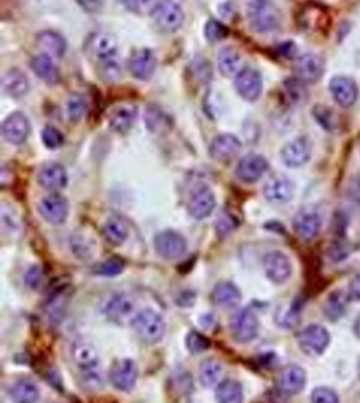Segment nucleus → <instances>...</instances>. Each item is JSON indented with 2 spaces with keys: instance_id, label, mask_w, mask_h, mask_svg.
Wrapping results in <instances>:
<instances>
[{
  "instance_id": "nucleus-27",
  "label": "nucleus",
  "mask_w": 360,
  "mask_h": 403,
  "mask_svg": "<svg viewBox=\"0 0 360 403\" xmlns=\"http://www.w3.org/2000/svg\"><path fill=\"white\" fill-rule=\"evenodd\" d=\"M1 86L4 93L12 98L25 96L30 90V82L27 74L19 69H10L1 78Z\"/></svg>"
},
{
  "instance_id": "nucleus-52",
  "label": "nucleus",
  "mask_w": 360,
  "mask_h": 403,
  "mask_svg": "<svg viewBox=\"0 0 360 403\" xmlns=\"http://www.w3.org/2000/svg\"><path fill=\"white\" fill-rule=\"evenodd\" d=\"M41 278H43V273L39 269V266H31L25 274V285L30 289H37L41 283Z\"/></svg>"
},
{
  "instance_id": "nucleus-1",
  "label": "nucleus",
  "mask_w": 360,
  "mask_h": 403,
  "mask_svg": "<svg viewBox=\"0 0 360 403\" xmlns=\"http://www.w3.org/2000/svg\"><path fill=\"white\" fill-rule=\"evenodd\" d=\"M246 15L251 29L256 34H271L281 24V12L273 0H251Z\"/></svg>"
},
{
  "instance_id": "nucleus-46",
  "label": "nucleus",
  "mask_w": 360,
  "mask_h": 403,
  "mask_svg": "<svg viewBox=\"0 0 360 403\" xmlns=\"http://www.w3.org/2000/svg\"><path fill=\"white\" fill-rule=\"evenodd\" d=\"M351 248L349 243L342 240H335L327 247V256L332 262H342L349 256Z\"/></svg>"
},
{
  "instance_id": "nucleus-17",
  "label": "nucleus",
  "mask_w": 360,
  "mask_h": 403,
  "mask_svg": "<svg viewBox=\"0 0 360 403\" xmlns=\"http://www.w3.org/2000/svg\"><path fill=\"white\" fill-rule=\"evenodd\" d=\"M242 143L232 133L218 135L209 145V155L219 163H229L240 153Z\"/></svg>"
},
{
  "instance_id": "nucleus-23",
  "label": "nucleus",
  "mask_w": 360,
  "mask_h": 403,
  "mask_svg": "<svg viewBox=\"0 0 360 403\" xmlns=\"http://www.w3.org/2000/svg\"><path fill=\"white\" fill-rule=\"evenodd\" d=\"M30 122L22 112H12L1 124V133L11 144H22L30 135Z\"/></svg>"
},
{
  "instance_id": "nucleus-13",
  "label": "nucleus",
  "mask_w": 360,
  "mask_h": 403,
  "mask_svg": "<svg viewBox=\"0 0 360 403\" xmlns=\"http://www.w3.org/2000/svg\"><path fill=\"white\" fill-rule=\"evenodd\" d=\"M234 86L242 100L253 103L260 98L264 83L259 71L251 67H244L235 77Z\"/></svg>"
},
{
  "instance_id": "nucleus-34",
  "label": "nucleus",
  "mask_w": 360,
  "mask_h": 403,
  "mask_svg": "<svg viewBox=\"0 0 360 403\" xmlns=\"http://www.w3.org/2000/svg\"><path fill=\"white\" fill-rule=\"evenodd\" d=\"M102 233L110 245H121L128 238L129 230L122 219H119V217H112L105 222Z\"/></svg>"
},
{
  "instance_id": "nucleus-53",
  "label": "nucleus",
  "mask_w": 360,
  "mask_h": 403,
  "mask_svg": "<svg viewBox=\"0 0 360 403\" xmlns=\"http://www.w3.org/2000/svg\"><path fill=\"white\" fill-rule=\"evenodd\" d=\"M83 11L88 13H97L100 12L105 5V0H74Z\"/></svg>"
},
{
  "instance_id": "nucleus-48",
  "label": "nucleus",
  "mask_w": 360,
  "mask_h": 403,
  "mask_svg": "<svg viewBox=\"0 0 360 403\" xmlns=\"http://www.w3.org/2000/svg\"><path fill=\"white\" fill-rule=\"evenodd\" d=\"M186 344L188 350L193 354L206 352L211 347V342H209L208 339L202 334L197 333V332H190L188 334Z\"/></svg>"
},
{
  "instance_id": "nucleus-54",
  "label": "nucleus",
  "mask_w": 360,
  "mask_h": 403,
  "mask_svg": "<svg viewBox=\"0 0 360 403\" xmlns=\"http://www.w3.org/2000/svg\"><path fill=\"white\" fill-rule=\"evenodd\" d=\"M349 297L351 300L360 302V274L356 275L349 282Z\"/></svg>"
},
{
  "instance_id": "nucleus-33",
  "label": "nucleus",
  "mask_w": 360,
  "mask_h": 403,
  "mask_svg": "<svg viewBox=\"0 0 360 403\" xmlns=\"http://www.w3.org/2000/svg\"><path fill=\"white\" fill-rule=\"evenodd\" d=\"M215 396L218 403H244L242 385L235 380L220 382Z\"/></svg>"
},
{
  "instance_id": "nucleus-18",
  "label": "nucleus",
  "mask_w": 360,
  "mask_h": 403,
  "mask_svg": "<svg viewBox=\"0 0 360 403\" xmlns=\"http://www.w3.org/2000/svg\"><path fill=\"white\" fill-rule=\"evenodd\" d=\"M157 60L155 53L149 48H138L128 60V69L133 77L138 81H149L155 74Z\"/></svg>"
},
{
  "instance_id": "nucleus-26",
  "label": "nucleus",
  "mask_w": 360,
  "mask_h": 403,
  "mask_svg": "<svg viewBox=\"0 0 360 403\" xmlns=\"http://www.w3.org/2000/svg\"><path fill=\"white\" fill-rule=\"evenodd\" d=\"M241 292L232 282L222 281L213 289L212 301L216 307L232 309L238 307L241 302Z\"/></svg>"
},
{
  "instance_id": "nucleus-30",
  "label": "nucleus",
  "mask_w": 360,
  "mask_h": 403,
  "mask_svg": "<svg viewBox=\"0 0 360 403\" xmlns=\"http://www.w3.org/2000/svg\"><path fill=\"white\" fill-rule=\"evenodd\" d=\"M218 67L220 74L225 77H236L242 67L241 55L238 50L232 46L221 48L218 55Z\"/></svg>"
},
{
  "instance_id": "nucleus-16",
  "label": "nucleus",
  "mask_w": 360,
  "mask_h": 403,
  "mask_svg": "<svg viewBox=\"0 0 360 403\" xmlns=\"http://www.w3.org/2000/svg\"><path fill=\"white\" fill-rule=\"evenodd\" d=\"M138 369L136 363L129 359H119L112 363L109 378L112 385L121 392H131L138 381Z\"/></svg>"
},
{
  "instance_id": "nucleus-22",
  "label": "nucleus",
  "mask_w": 360,
  "mask_h": 403,
  "mask_svg": "<svg viewBox=\"0 0 360 403\" xmlns=\"http://www.w3.org/2000/svg\"><path fill=\"white\" fill-rule=\"evenodd\" d=\"M215 207V195L208 185H199L194 189L188 204V210L194 219H207L213 214Z\"/></svg>"
},
{
  "instance_id": "nucleus-31",
  "label": "nucleus",
  "mask_w": 360,
  "mask_h": 403,
  "mask_svg": "<svg viewBox=\"0 0 360 403\" xmlns=\"http://www.w3.org/2000/svg\"><path fill=\"white\" fill-rule=\"evenodd\" d=\"M136 116L138 107L134 105H119L109 116V125L115 132H126L136 121Z\"/></svg>"
},
{
  "instance_id": "nucleus-19",
  "label": "nucleus",
  "mask_w": 360,
  "mask_h": 403,
  "mask_svg": "<svg viewBox=\"0 0 360 403\" xmlns=\"http://www.w3.org/2000/svg\"><path fill=\"white\" fill-rule=\"evenodd\" d=\"M38 212L50 224H62L69 216V203L60 193H50L38 204Z\"/></svg>"
},
{
  "instance_id": "nucleus-44",
  "label": "nucleus",
  "mask_w": 360,
  "mask_h": 403,
  "mask_svg": "<svg viewBox=\"0 0 360 403\" xmlns=\"http://www.w3.org/2000/svg\"><path fill=\"white\" fill-rule=\"evenodd\" d=\"M128 11L138 15H152L159 0H123Z\"/></svg>"
},
{
  "instance_id": "nucleus-24",
  "label": "nucleus",
  "mask_w": 360,
  "mask_h": 403,
  "mask_svg": "<svg viewBox=\"0 0 360 403\" xmlns=\"http://www.w3.org/2000/svg\"><path fill=\"white\" fill-rule=\"evenodd\" d=\"M306 385V371L295 364L284 367L278 376V388L285 395H297Z\"/></svg>"
},
{
  "instance_id": "nucleus-38",
  "label": "nucleus",
  "mask_w": 360,
  "mask_h": 403,
  "mask_svg": "<svg viewBox=\"0 0 360 403\" xmlns=\"http://www.w3.org/2000/svg\"><path fill=\"white\" fill-rule=\"evenodd\" d=\"M145 124L150 131L155 133H162L171 129V118L164 114L160 107H149L145 111Z\"/></svg>"
},
{
  "instance_id": "nucleus-40",
  "label": "nucleus",
  "mask_w": 360,
  "mask_h": 403,
  "mask_svg": "<svg viewBox=\"0 0 360 403\" xmlns=\"http://www.w3.org/2000/svg\"><path fill=\"white\" fill-rule=\"evenodd\" d=\"M97 74L105 83H115L119 81L122 76V67L119 64V57L114 60H107L103 63L97 64Z\"/></svg>"
},
{
  "instance_id": "nucleus-49",
  "label": "nucleus",
  "mask_w": 360,
  "mask_h": 403,
  "mask_svg": "<svg viewBox=\"0 0 360 403\" xmlns=\"http://www.w3.org/2000/svg\"><path fill=\"white\" fill-rule=\"evenodd\" d=\"M235 228H236V222H235L234 217L232 214L223 211L222 214L218 216L215 223L218 236L221 237V238L228 236Z\"/></svg>"
},
{
  "instance_id": "nucleus-6",
  "label": "nucleus",
  "mask_w": 360,
  "mask_h": 403,
  "mask_svg": "<svg viewBox=\"0 0 360 403\" xmlns=\"http://www.w3.org/2000/svg\"><path fill=\"white\" fill-rule=\"evenodd\" d=\"M102 310L109 320L119 325L133 323L138 315L136 302L131 295L124 292H119L109 297L103 304Z\"/></svg>"
},
{
  "instance_id": "nucleus-42",
  "label": "nucleus",
  "mask_w": 360,
  "mask_h": 403,
  "mask_svg": "<svg viewBox=\"0 0 360 403\" xmlns=\"http://www.w3.org/2000/svg\"><path fill=\"white\" fill-rule=\"evenodd\" d=\"M86 111V102L84 97L74 93L69 98L67 103V117L71 122L77 123L83 118Z\"/></svg>"
},
{
  "instance_id": "nucleus-7",
  "label": "nucleus",
  "mask_w": 360,
  "mask_h": 403,
  "mask_svg": "<svg viewBox=\"0 0 360 403\" xmlns=\"http://www.w3.org/2000/svg\"><path fill=\"white\" fill-rule=\"evenodd\" d=\"M331 335L325 327L311 325L301 330L298 336V344L301 352L311 357L323 354L330 346Z\"/></svg>"
},
{
  "instance_id": "nucleus-8",
  "label": "nucleus",
  "mask_w": 360,
  "mask_h": 403,
  "mask_svg": "<svg viewBox=\"0 0 360 403\" xmlns=\"http://www.w3.org/2000/svg\"><path fill=\"white\" fill-rule=\"evenodd\" d=\"M230 333L240 343H247L255 339L259 333V320L255 313L248 308L236 311L230 320Z\"/></svg>"
},
{
  "instance_id": "nucleus-50",
  "label": "nucleus",
  "mask_w": 360,
  "mask_h": 403,
  "mask_svg": "<svg viewBox=\"0 0 360 403\" xmlns=\"http://www.w3.org/2000/svg\"><path fill=\"white\" fill-rule=\"evenodd\" d=\"M312 403H339L337 392L327 387H316L311 395Z\"/></svg>"
},
{
  "instance_id": "nucleus-47",
  "label": "nucleus",
  "mask_w": 360,
  "mask_h": 403,
  "mask_svg": "<svg viewBox=\"0 0 360 403\" xmlns=\"http://www.w3.org/2000/svg\"><path fill=\"white\" fill-rule=\"evenodd\" d=\"M41 141L44 143L46 148L50 150H55L63 145L64 136L60 130L56 129L55 126H46L41 131Z\"/></svg>"
},
{
  "instance_id": "nucleus-9",
  "label": "nucleus",
  "mask_w": 360,
  "mask_h": 403,
  "mask_svg": "<svg viewBox=\"0 0 360 403\" xmlns=\"http://www.w3.org/2000/svg\"><path fill=\"white\" fill-rule=\"evenodd\" d=\"M312 141L306 136H299L284 145L280 151L282 163L287 168L304 167L312 156Z\"/></svg>"
},
{
  "instance_id": "nucleus-5",
  "label": "nucleus",
  "mask_w": 360,
  "mask_h": 403,
  "mask_svg": "<svg viewBox=\"0 0 360 403\" xmlns=\"http://www.w3.org/2000/svg\"><path fill=\"white\" fill-rule=\"evenodd\" d=\"M152 17L161 30L168 34L180 30L185 22V12L175 0H159Z\"/></svg>"
},
{
  "instance_id": "nucleus-15",
  "label": "nucleus",
  "mask_w": 360,
  "mask_h": 403,
  "mask_svg": "<svg viewBox=\"0 0 360 403\" xmlns=\"http://www.w3.org/2000/svg\"><path fill=\"white\" fill-rule=\"evenodd\" d=\"M262 193L268 202L273 204H285L293 198L295 185L286 175H273L265 183Z\"/></svg>"
},
{
  "instance_id": "nucleus-20",
  "label": "nucleus",
  "mask_w": 360,
  "mask_h": 403,
  "mask_svg": "<svg viewBox=\"0 0 360 403\" xmlns=\"http://www.w3.org/2000/svg\"><path fill=\"white\" fill-rule=\"evenodd\" d=\"M268 170L267 159L259 153H248L239 160L235 175L244 183H255Z\"/></svg>"
},
{
  "instance_id": "nucleus-55",
  "label": "nucleus",
  "mask_w": 360,
  "mask_h": 403,
  "mask_svg": "<svg viewBox=\"0 0 360 403\" xmlns=\"http://www.w3.org/2000/svg\"><path fill=\"white\" fill-rule=\"evenodd\" d=\"M353 332H354V335L360 340V314L356 316V321H354Z\"/></svg>"
},
{
  "instance_id": "nucleus-25",
  "label": "nucleus",
  "mask_w": 360,
  "mask_h": 403,
  "mask_svg": "<svg viewBox=\"0 0 360 403\" xmlns=\"http://www.w3.org/2000/svg\"><path fill=\"white\" fill-rule=\"evenodd\" d=\"M37 182L45 190L60 191L67 185V171L60 164L48 162L43 164L38 170Z\"/></svg>"
},
{
  "instance_id": "nucleus-12",
  "label": "nucleus",
  "mask_w": 360,
  "mask_h": 403,
  "mask_svg": "<svg viewBox=\"0 0 360 403\" xmlns=\"http://www.w3.org/2000/svg\"><path fill=\"white\" fill-rule=\"evenodd\" d=\"M262 266L268 280L275 285L288 281L293 271L288 256L279 250L267 252L262 259Z\"/></svg>"
},
{
  "instance_id": "nucleus-21",
  "label": "nucleus",
  "mask_w": 360,
  "mask_h": 403,
  "mask_svg": "<svg viewBox=\"0 0 360 403\" xmlns=\"http://www.w3.org/2000/svg\"><path fill=\"white\" fill-rule=\"evenodd\" d=\"M328 89L334 102L338 104L339 107L345 109L353 107L359 96V89L356 83L352 78L346 76H335L332 78Z\"/></svg>"
},
{
  "instance_id": "nucleus-32",
  "label": "nucleus",
  "mask_w": 360,
  "mask_h": 403,
  "mask_svg": "<svg viewBox=\"0 0 360 403\" xmlns=\"http://www.w3.org/2000/svg\"><path fill=\"white\" fill-rule=\"evenodd\" d=\"M349 299V294L345 295L342 290L331 292L324 302L323 311L325 316L332 322L340 320L346 313Z\"/></svg>"
},
{
  "instance_id": "nucleus-51",
  "label": "nucleus",
  "mask_w": 360,
  "mask_h": 403,
  "mask_svg": "<svg viewBox=\"0 0 360 403\" xmlns=\"http://www.w3.org/2000/svg\"><path fill=\"white\" fill-rule=\"evenodd\" d=\"M346 197L352 203L360 205V174H356L349 178L346 185Z\"/></svg>"
},
{
  "instance_id": "nucleus-3",
  "label": "nucleus",
  "mask_w": 360,
  "mask_h": 403,
  "mask_svg": "<svg viewBox=\"0 0 360 403\" xmlns=\"http://www.w3.org/2000/svg\"><path fill=\"white\" fill-rule=\"evenodd\" d=\"M138 337L145 343L155 344L164 339L166 323L159 313L152 309L138 311L131 323Z\"/></svg>"
},
{
  "instance_id": "nucleus-43",
  "label": "nucleus",
  "mask_w": 360,
  "mask_h": 403,
  "mask_svg": "<svg viewBox=\"0 0 360 403\" xmlns=\"http://www.w3.org/2000/svg\"><path fill=\"white\" fill-rule=\"evenodd\" d=\"M313 116L316 118L318 124L321 125V128L331 131L335 128V115L334 112L331 110L330 107L326 105H316L313 109Z\"/></svg>"
},
{
  "instance_id": "nucleus-37",
  "label": "nucleus",
  "mask_w": 360,
  "mask_h": 403,
  "mask_svg": "<svg viewBox=\"0 0 360 403\" xmlns=\"http://www.w3.org/2000/svg\"><path fill=\"white\" fill-rule=\"evenodd\" d=\"M222 374V367L215 359L204 360L200 364L199 378L200 382L206 388H211L219 382Z\"/></svg>"
},
{
  "instance_id": "nucleus-2",
  "label": "nucleus",
  "mask_w": 360,
  "mask_h": 403,
  "mask_svg": "<svg viewBox=\"0 0 360 403\" xmlns=\"http://www.w3.org/2000/svg\"><path fill=\"white\" fill-rule=\"evenodd\" d=\"M72 359L83 374V385L86 388L96 389L102 383L100 360L93 344L79 341L72 347Z\"/></svg>"
},
{
  "instance_id": "nucleus-39",
  "label": "nucleus",
  "mask_w": 360,
  "mask_h": 403,
  "mask_svg": "<svg viewBox=\"0 0 360 403\" xmlns=\"http://www.w3.org/2000/svg\"><path fill=\"white\" fill-rule=\"evenodd\" d=\"M305 83L299 81L298 78L288 79L284 84V93L287 103L290 105H301L307 98V91L305 89Z\"/></svg>"
},
{
  "instance_id": "nucleus-11",
  "label": "nucleus",
  "mask_w": 360,
  "mask_h": 403,
  "mask_svg": "<svg viewBox=\"0 0 360 403\" xmlns=\"http://www.w3.org/2000/svg\"><path fill=\"white\" fill-rule=\"evenodd\" d=\"M154 247L162 259L173 261L182 257L187 252V240L181 233L174 230H166L157 233Z\"/></svg>"
},
{
  "instance_id": "nucleus-4",
  "label": "nucleus",
  "mask_w": 360,
  "mask_h": 403,
  "mask_svg": "<svg viewBox=\"0 0 360 403\" xmlns=\"http://www.w3.org/2000/svg\"><path fill=\"white\" fill-rule=\"evenodd\" d=\"M84 51L91 62L97 64L117 58L119 45L112 34L107 32H95L90 34L84 45Z\"/></svg>"
},
{
  "instance_id": "nucleus-10",
  "label": "nucleus",
  "mask_w": 360,
  "mask_h": 403,
  "mask_svg": "<svg viewBox=\"0 0 360 403\" xmlns=\"http://www.w3.org/2000/svg\"><path fill=\"white\" fill-rule=\"evenodd\" d=\"M294 74L295 78L305 84H313L321 79L325 72V62L323 57L316 53H304L294 60Z\"/></svg>"
},
{
  "instance_id": "nucleus-41",
  "label": "nucleus",
  "mask_w": 360,
  "mask_h": 403,
  "mask_svg": "<svg viewBox=\"0 0 360 403\" xmlns=\"http://www.w3.org/2000/svg\"><path fill=\"white\" fill-rule=\"evenodd\" d=\"M124 268H126V262L121 257L114 256V257H110V259L100 263L97 266L95 273L100 276H105V278H114V276L122 274Z\"/></svg>"
},
{
  "instance_id": "nucleus-29",
  "label": "nucleus",
  "mask_w": 360,
  "mask_h": 403,
  "mask_svg": "<svg viewBox=\"0 0 360 403\" xmlns=\"http://www.w3.org/2000/svg\"><path fill=\"white\" fill-rule=\"evenodd\" d=\"M31 69L38 78L50 86H55L60 82V74L56 64L53 63V58L41 53L31 60Z\"/></svg>"
},
{
  "instance_id": "nucleus-14",
  "label": "nucleus",
  "mask_w": 360,
  "mask_h": 403,
  "mask_svg": "<svg viewBox=\"0 0 360 403\" xmlns=\"http://www.w3.org/2000/svg\"><path fill=\"white\" fill-rule=\"evenodd\" d=\"M294 233L302 240H313L319 235L321 229V217L319 212L312 207H301L297 214H294Z\"/></svg>"
},
{
  "instance_id": "nucleus-28",
  "label": "nucleus",
  "mask_w": 360,
  "mask_h": 403,
  "mask_svg": "<svg viewBox=\"0 0 360 403\" xmlns=\"http://www.w3.org/2000/svg\"><path fill=\"white\" fill-rule=\"evenodd\" d=\"M37 45L48 56L63 57L67 52V41L56 31L45 30L37 34Z\"/></svg>"
},
{
  "instance_id": "nucleus-35",
  "label": "nucleus",
  "mask_w": 360,
  "mask_h": 403,
  "mask_svg": "<svg viewBox=\"0 0 360 403\" xmlns=\"http://www.w3.org/2000/svg\"><path fill=\"white\" fill-rule=\"evenodd\" d=\"M11 399L15 403H36L39 399V390L34 382L22 378L12 387Z\"/></svg>"
},
{
  "instance_id": "nucleus-45",
  "label": "nucleus",
  "mask_w": 360,
  "mask_h": 403,
  "mask_svg": "<svg viewBox=\"0 0 360 403\" xmlns=\"http://www.w3.org/2000/svg\"><path fill=\"white\" fill-rule=\"evenodd\" d=\"M204 36L211 43H218L228 36V29L222 22H218L215 19H211L204 26Z\"/></svg>"
},
{
  "instance_id": "nucleus-36",
  "label": "nucleus",
  "mask_w": 360,
  "mask_h": 403,
  "mask_svg": "<svg viewBox=\"0 0 360 403\" xmlns=\"http://www.w3.org/2000/svg\"><path fill=\"white\" fill-rule=\"evenodd\" d=\"M301 310L297 304L280 306L274 314V321L279 327L285 329H292L300 323Z\"/></svg>"
}]
</instances>
